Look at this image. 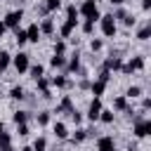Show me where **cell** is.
<instances>
[{"mask_svg": "<svg viewBox=\"0 0 151 151\" xmlns=\"http://www.w3.org/2000/svg\"><path fill=\"white\" fill-rule=\"evenodd\" d=\"M78 14H83L85 19H90V21H99V7H97V2L94 0H83V5H80V9H78Z\"/></svg>", "mask_w": 151, "mask_h": 151, "instance_id": "6da1fadb", "label": "cell"}, {"mask_svg": "<svg viewBox=\"0 0 151 151\" xmlns=\"http://www.w3.org/2000/svg\"><path fill=\"white\" fill-rule=\"evenodd\" d=\"M99 26H101V33H104L106 38H113V35L118 33V26H116L113 14H104V17H99Z\"/></svg>", "mask_w": 151, "mask_h": 151, "instance_id": "7a4b0ae2", "label": "cell"}, {"mask_svg": "<svg viewBox=\"0 0 151 151\" xmlns=\"http://www.w3.org/2000/svg\"><path fill=\"white\" fill-rule=\"evenodd\" d=\"M144 66H146L144 57H132L127 64H123L120 73H123V76H130V73H134V71H144Z\"/></svg>", "mask_w": 151, "mask_h": 151, "instance_id": "3957f363", "label": "cell"}, {"mask_svg": "<svg viewBox=\"0 0 151 151\" xmlns=\"http://www.w3.org/2000/svg\"><path fill=\"white\" fill-rule=\"evenodd\" d=\"M132 132H134V137H146V134H151V120H144V118H134V127H132Z\"/></svg>", "mask_w": 151, "mask_h": 151, "instance_id": "277c9868", "label": "cell"}, {"mask_svg": "<svg viewBox=\"0 0 151 151\" xmlns=\"http://www.w3.org/2000/svg\"><path fill=\"white\" fill-rule=\"evenodd\" d=\"M12 64H14V68H17V73H19V76H21V73H26V71H28V66H31V61H28V54H26V52L14 54Z\"/></svg>", "mask_w": 151, "mask_h": 151, "instance_id": "5b68a950", "label": "cell"}, {"mask_svg": "<svg viewBox=\"0 0 151 151\" xmlns=\"http://www.w3.org/2000/svg\"><path fill=\"white\" fill-rule=\"evenodd\" d=\"M24 19V9H12V12H7V17H5V26L7 28H19V21Z\"/></svg>", "mask_w": 151, "mask_h": 151, "instance_id": "8992f818", "label": "cell"}, {"mask_svg": "<svg viewBox=\"0 0 151 151\" xmlns=\"http://www.w3.org/2000/svg\"><path fill=\"white\" fill-rule=\"evenodd\" d=\"M97 149H99V151H116V142H113V137H111V134L99 137V139H97Z\"/></svg>", "mask_w": 151, "mask_h": 151, "instance_id": "52a82bcc", "label": "cell"}, {"mask_svg": "<svg viewBox=\"0 0 151 151\" xmlns=\"http://www.w3.org/2000/svg\"><path fill=\"white\" fill-rule=\"evenodd\" d=\"M101 68H106V71H120L123 68V59L120 57H116V54H111L106 61H104V66Z\"/></svg>", "mask_w": 151, "mask_h": 151, "instance_id": "ba28073f", "label": "cell"}, {"mask_svg": "<svg viewBox=\"0 0 151 151\" xmlns=\"http://www.w3.org/2000/svg\"><path fill=\"white\" fill-rule=\"evenodd\" d=\"M99 111H101V101H99V97H94L92 104H90V109H87V118H90L92 123L99 120Z\"/></svg>", "mask_w": 151, "mask_h": 151, "instance_id": "9c48e42d", "label": "cell"}, {"mask_svg": "<svg viewBox=\"0 0 151 151\" xmlns=\"http://www.w3.org/2000/svg\"><path fill=\"white\" fill-rule=\"evenodd\" d=\"M106 85H109V83H104V80H99V78H97V80H92V83H90V92H92L94 97H101V94H104V90H106Z\"/></svg>", "mask_w": 151, "mask_h": 151, "instance_id": "30bf717a", "label": "cell"}, {"mask_svg": "<svg viewBox=\"0 0 151 151\" xmlns=\"http://www.w3.org/2000/svg\"><path fill=\"white\" fill-rule=\"evenodd\" d=\"M40 28H38V24H31L28 28H26V38H28V42H38L40 40Z\"/></svg>", "mask_w": 151, "mask_h": 151, "instance_id": "8fae6325", "label": "cell"}, {"mask_svg": "<svg viewBox=\"0 0 151 151\" xmlns=\"http://www.w3.org/2000/svg\"><path fill=\"white\" fill-rule=\"evenodd\" d=\"M35 85H38V90H40L42 99H50V80L42 76V78H38V80H35Z\"/></svg>", "mask_w": 151, "mask_h": 151, "instance_id": "7c38bea8", "label": "cell"}, {"mask_svg": "<svg viewBox=\"0 0 151 151\" xmlns=\"http://www.w3.org/2000/svg\"><path fill=\"white\" fill-rule=\"evenodd\" d=\"M50 83H52V85H54L57 90H66V87H71V80H68L66 76H54V78H52Z\"/></svg>", "mask_w": 151, "mask_h": 151, "instance_id": "4fadbf2b", "label": "cell"}, {"mask_svg": "<svg viewBox=\"0 0 151 151\" xmlns=\"http://www.w3.org/2000/svg\"><path fill=\"white\" fill-rule=\"evenodd\" d=\"M73 109V101H71V97L68 94H64L61 97V101H59V106H57V113H68Z\"/></svg>", "mask_w": 151, "mask_h": 151, "instance_id": "5bb4252c", "label": "cell"}, {"mask_svg": "<svg viewBox=\"0 0 151 151\" xmlns=\"http://www.w3.org/2000/svg\"><path fill=\"white\" fill-rule=\"evenodd\" d=\"M38 28H40L42 35H52V33H54V21H52V19H42Z\"/></svg>", "mask_w": 151, "mask_h": 151, "instance_id": "9a60e30c", "label": "cell"}, {"mask_svg": "<svg viewBox=\"0 0 151 151\" xmlns=\"http://www.w3.org/2000/svg\"><path fill=\"white\" fill-rule=\"evenodd\" d=\"M113 118H116L113 109H101V111H99V120H101L104 125H111V123H113Z\"/></svg>", "mask_w": 151, "mask_h": 151, "instance_id": "2e32d148", "label": "cell"}, {"mask_svg": "<svg viewBox=\"0 0 151 151\" xmlns=\"http://www.w3.org/2000/svg\"><path fill=\"white\" fill-rule=\"evenodd\" d=\"M52 132H54V137H57V139H66V137H68V127H66L64 123H54Z\"/></svg>", "mask_w": 151, "mask_h": 151, "instance_id": "e0dca14e", "label": "cell"}, {"mask_svg": "<svg viewBox=\"0 0 151 151\" xmlns=\"http://www.w3.org/2000/svg\"><path fill=\"white\" fill-rule=\"evenodd\" d=\"M66 68H68L71 73H76V71H80V54H78V52H76V54H73V57H71V59L66 61Z\"/></svg>", "mask_w": 151, "mask_h": 151, "instance_id": "ac0fdd59", "label": "cell"}, {"mask_svg": "<svg viewBox=\"0 0 151 151\" xmlns=\"http://www.w3.org/2000/svg\"><path fill=\"white\" fill-rule=\"evenodd\" d=\"M66 21H71L73 26L78 24V7H76V5H68V7H66Z\"/></svg>", "mask_w": 151, "mask_h": 151, "instance_id": "d6986e66", "label": "cell"}, {"mask_svg": "<svg viewBox=\"0 0 151 151\" xmlns=\"http://www.w3.org/2000/svg\"><path fill=\"white\" fill-rule=\"evenodd\" d=\"M14 42H17L19 47L28 42V38H26V28H14Z\"/></svg>", "mask_w": 151, "mask_h": 151, "instance_id": "ffe728a7", "label": "cell"}, {"mask_svg": "<svg viewBox=\"0 0 151 151\" xmlns=\"http://www.w3.org/2000/svg\"><path fill=\"white\" fill-rule=\"evenodd\" d=\"M50 66H52V68H66V57H64V54H54V57L50 59Z\"/></svg>", "mask_w": 151, "mask_h": 151, "instance_id": "44dd1931", "label": "cell"}, {"mask_svg": "<svg viewBox=\"0 0 151 151\" xmlns=\"http://www.w3.org/2000/svg\"><path fill=\"white\" fill-rule=\"evenodd\" d=\"M28 73H31V78H33V80H38V78H42L45 66H42V64H33V66H28Z\"/></svg>", "mask_w": 151, "mask_h": 151, "instance_id": "7402d4cb", "label": "cell"}, {"mask_svg": "<svg viewBox=\"0 0 151 151\" xmlns=\"http://www.w3.org/2000/svg\"><path fill=\"white\" fill-rule=\"evenodd\" d=\"M125 109H127V97H125V94L116 97V99H113V111H125Z\"/></svg>", "mask_w": 151, "mask_h": 151, "instance_id": "603a6c76", "label": "cell"}, {"mask_svg": "<svg viewBox=\"0 0 151 151\" xmlns=\"http://www.w3.org/2000/svg\"><path fill=\"white\" fill-rule=\"evenodd\" d=\"M73 28H76V26H73L71 21H64V24H61V28H59V35H61V38H71Z\"/></svg>", "mask_w": 151, "mask_h": 151, "instance_id": "cb8c5ba5", "label": "cell"}, {"mask_svg": "<svg viewBox=\"0 0 151 151\" xmlns=\"http://www.w3.org/2000/svg\"><path fill=\"white\" fill-rule=\"evenodd\" d=\"M9 97H12V99H17V101H21V99L26 97V92H24V87H21V85H14V87L9 90Z\"/></svg>", "mask_w": 151, "mask_h": 151, "instance_id": "d4e9b609", "label": "cell"}, {"mask_svg": "<svg viewBox=\"0 0 151 151\" xmlns=\"http://www.w3.org/2000/svg\"><path fill=\"white\" fill-rule=\"evenodd\" d=\"M12 120H14L17 125L26 123V120H28V111H14V113H12Z\"/></svg>", "mask_w": 151, "mask_h": 151, "instance_id": "484cf974", "label": "cell"}, {"mask_svg": "<svg viewBox=\"0 0 151 151\" xmlns=\"http://www.w3.org/2000/svg\"><path fill=\"white\" fill-rule=\"evenodd\" d=\"M125 97H127V99H137V97H142V87H139V85H132V87H127Z\"/></svg>", "mask_w": 151, "mask_h": 151, "instance_id": "4316f807", "label": "cell"}, {"mask_svg": "<svg viewBox=\"0 0 151 151\" xmlns=\"http://www.w3.org/2000/svg\"><path fill=\"white\" fill-rule=\"evenodd\" d=\"M85 139H87V130L78 127V130L73 132V144H80V142H85Z\"/></svg>", "mask_w": 151, "mask_h": 151, "instance_id": "83f0119b", "label": "cell"}, {"mask_svg": "<svg viewBox=\"0 0 151 151\" xmlns=\"http://www.w3.org/2000/svg\"><path fill=\"white\" fill-rule=\"evenodd\" d=\"M149 35H151V24H146V26H142V28L137 31V38H139V40H149Z\"/></svg>", "mask_w": 151, "mask_h": 151, "instance_id": "f1b7e54d", "label": "cell"}, {"mask_svg": "<svg viewBox=\"0 0 151 151\" xmlns=\"http://www.w3.org/2000/svg\"><path fill=\"white\" fill-rule=\"evenodd\" d=\"M35 123H38V125H42V127H45V125H47V123H50V111H40V113H38V116H35Z\"/></svg>", "mask_w": 151, "mask_h": 151, "instance_id": "f546056e", "label": "cell"}, {"mask_svg": "<svg viewBox=\"0 0 151 151\" xmlns=\"http://www.w3.org/2000/svg\"><path fill=\"white\" fill-rule=\"evenodd\" d=\"M45 149H47V139L45 137H38L33 142V151H45Z\"/></svg>", "mask_w": 151, "mask_h": 151, "instance_id": "4dcf8cb0", "label": "cell"}, {"mask_svg": "<svg viewBox=\"0 0 151 151\" xmlns=\"http://www.w3.org/2000/svg\"><path fill=\"white\" fill-rule=\"evenodd\" d=\"M68 118H71L76 125H80V123H83V116H80V111H76V109H71V111H68Z\"/></svg>", "mask_w": 151, "mask_h": 151, "instance_id": "1f68e13d", "label": "cell"}, {"mask_svg": "<svg viewBox=\"0 0 151 151\" xmlns=\"http://www.w3.org/2000/svg\"><path fill=\"white\" fill-rule=\"evenodd\" d=\"M45 7H47V12H54L61 7V0H45Z\"/></svg>", "mask_w": 151, "mask_h": 151, "instance_id": "d6a6232c", "label": "cell"}, {"mask_svg": "<svg viewBox=\"0 0 151 151\" xmlns=\"http://www.w3.org/2000/svg\"><path fill=\"white\" fill-rule=\"evenodd\" d=\"M101 47H104V42H101L99 38H94V40H90V50H92V52H101Z\"/></svg>", "mask_w": 151, "mask_h": 151, "instance_id": "836d02e7", "label": "cell"}, {"mask_svg": "<svg viewBox=\"0 0 151 151\" xmlns=\"http://www.w3.org/2000/svg\"><path fill=\"white\" fill-rule=\"evenodd\" d=\"M9 61H12L9 52H5V50H2V52H0V66H5V68H7V66H9Z\"/></svg>", "mask_w": 151, "mask_h": 151, "instance_id": "e575fe53", "label": "cell"}, {"mask_svg": "<svg viewBox=\"0 0 151 151\" xmlns=\"http://www.w3.org/2000/svg\"><path fill=\"white\" fill-rule=\"evenodd\" d=\"M64 52H66V42L64 40H57L54 42V54H64Z\"/></svg>", "mask_w": 151, "mask_h": 151, "instance_id": "d590c367", "label": "cell"}, {"mask_svg": "<svg viewBox=\"0 0 151 151\" xmlns=\"http://www.w3.org/2000/svg\"><path fill=\"white\" fill-rule=\"evenodd\" d=\"M92 31H94V21H90V19H87V21L83 24V33H87V35H90Z\"/></svg>", "mask_w": 151, "mask_h": 151, "instance_id": "8d00e7d4", "label": "cell"}, {"mask_svg": "<svg viewBox=\"0 0 151 151\" xmlns=\"http://www.w3.org/2000/svg\"><path fill=\"white\" fill-rule=\"evenodd\" d=\"M17 134H19V137H26V134H28V125H26V123L17 125Z\"/></svg>", "mask_w": 151, "mask_h": 151, "instance_id": "74e56055", "label": "cell"}, {"mask_svg": "<svg viewBox=\"0 0 151 151\" xmlns=\"http://www.w3.org/2000/svg\"><path fill=\"white\" fill-rule=\"evenodd\" d=\"M134 21H137V19H134L132 14H125V17H123V24H125V26H134Z\"/></svg>", "mask_w": 151, "mask_h": 151, "instance_id": "f35d334b", "label": "cell"}, {"mask_svg": "<svg viewBox=\"0 0 151 151\" xmlns=\"http://www.w3.org/2000/svg\"><path fill=\"white\" fill-rule=\"evenodd\" d=\"M125 14H127V12H125L123 7H118V9H116V14H113V19H116V21H118V19L123 21V17H125Z\"/></svg>", "mask_w": 151, "mask_h": 151, "instance_id": "ab89813d", "label": "cell"}, {"mask_svg": "<svg viewBox=\"0 0 151 151\" xmlns=\"http://www.w3.org/2000/svg\"><path fill=\"white\" fill-rule=\"evenodd\" d=\"M78 87H80V90H90V80L83 76V78H80V83H78Z\"/></svg>", "mask_w": 151, "mask_h": 151, "instance_id": "60d3db41", "label": "cell"}, {"mask_svg": "<svg viewBox=\"0 0 151 151\" xmlns=\"http://www.w3.org/2000/svg\"><path fill=\"white\" fill-rule=\"evenodd\" d=\"M0 151H14L12 149V142H0Z\"/></svg>", "mask_w": 151, "mask_h": 151, "instance_id": "b9f144b4", "label": "cell"}, {"mask_svg": "<svg viewBox=\"0 0 151 151\" xmlns=\"http://www.w3.org/2000/svg\"><path fill=\"white\" fill-rule=\"evenodd\" d=\"M142 109H144V111H146V109H151V99H149V97H144V99H142Z\"/></svg>", "mask_w": 151, "mask_h": 151, "instance_id": "7bdbcfd3", "label": "cell"}, {"mask_svg": "<svg viewBox=\"0 0 151 151\" xmlns=\"http://www.w3.org/2000/svg\"><path fill=\"white\" fill-rule=\"evenodd\" d=\"M142 9L149 12V9H151V0H142Z\"/></svg>", "mask_w": 151, "mask_h": 151, "instance_id": "ee69618b", "label": "cell"}, {"mask_svg": "<svg viewBox=\"0 0 151 151\" xmlns=\"http://www.w3.org/2000/svg\"><path fill=\"white\" fill-rule=\"evenodd\" d=\"M5 31H7V26H5V24H2V21H0V38H2V35H5Z\"/></svg>", "mask_w": 151, "mask_h": 151, "instance_id": "f6af8a7d", "label": "cell"}, {"mask_svg": "<svg viewBox=\"0 0 151 151\" xmlns=\"http://www.w3.org/2000/svg\"><path fill=\"white\" fill-rule=\"evenodd\" d=\"M109 2H111V5H116V7H120V5L125 2V0H109Z\"/></svg>", "mask_w": 151, "mask_h": 151, "instance_id": "bcb514c9", "label": "cell"}, {"mask_svg": "<svg viewBox=\"0 0 151 151\" xmlns=\"http://www.w3.org/2000/svg\"><path fill=\"white\" fill-rule=\"evenodd\" d=\"M0 132H5V123L2 120H0Z\"/></svg>", "mask_w": 151, "mask_h": 151, "instance_id": "7dc6e473", "label": "cell"}, {"mask_svg": "<svg viewBox=\"0 0 151 151\" xmlns=\"http://www.w3.org/2000/svg\"><path fill=\"white\" fill-rule=\"evenodd\" d=\"M21 151H33V146H24V149H21Z\"/></svg>", "mask_w": 151, "mask_h": 151, "instance_id": "c3c4849f", "label": "cell"}, {"mask_svg": "<svg viewBox=\"0 0 151 151\" xmlns=\"http://www.w3.org/2000/svg\"><path fill=\"white\" fill-rule=\"evenodd\" d=\"M2 73H5V66H0V78H2Z\"/></svg>", "mask_w": 151, "mask_h": 151, "instance_id": "681fc988", "label": "cell"}]
</instances>
